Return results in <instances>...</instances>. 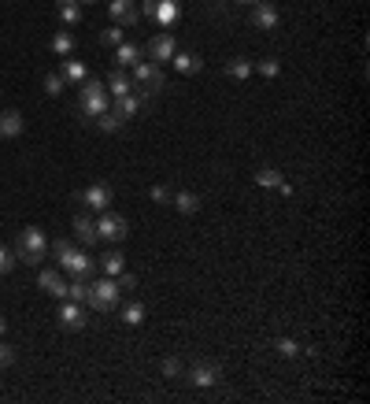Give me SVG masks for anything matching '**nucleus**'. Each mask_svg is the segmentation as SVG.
<instances>
[{
  "label": "nucleus",
  "mask_w": 370,
  "mask_h": 404,
  "mask_svg": "<svg viewBox=\"0 0 370 404\" xmlns=\"http://www.w3.org/2000/svg\"><path fill=\"white\" fill-rule=\"evenodd\" d=\"M78 204L82 208H89V212H108L111 208V186L108 182H93V186H86L82 193H78Z\"/></svg>",
  "instance_id": "5"
},
{
  "label": "nucleus",
  "mask_w": 370,
  "mask_h": 404,
  "mask_svg": "<svg viewBox=\"0 0 370 404\" xmlns=\"http://www.w3.org/2000/svg\"><path fill=\"white\" fill-rule=\"evenodd\" d=\"M37 286H41V293H48V297H67V282H63L59 271H52V267H41Z\"/></svg>",
  "instance_id": "14"
},
{
  "label": "nucleus",
  "mask_w": 370,
  "mask_h": 404,
  "mask_svg": "<svg viewBox=\"0 0 370 404\" xmlns=\"http://www.w3.org/2000/svg\"><path fill=\"white\" fill-rule=\"evenodd\" d=\"M255 182L267 186V189H278L285 179H282V171H278V167H260V171H255Z\"/></svg>",
  "instance_id": "27"
},
{
  "label": "nucleus",
  "mask_w": 370,
  "mask_h": 404,
  "mask_svg": "<svg viewBox=\"0 0 370 404\" xmlns=\"http://www.w3.org/2000/svg\"><path fill=\"white\" fill-rule=\"evenodd\" d=\"M48 48H52L56 56H71L74 52V34H71V30H56L52 41H48Z\"/></svg>",
  "instance_id": "24"
},
{
  "label": "nucleus",
  "mask_w": 370,
  "mask_h": 404,
  "mask_svg": "<svg viewBox=\"0 0 370 404\" xmlns=\"http://www.w3.org/2000/svg\"><path fill=\"white\" fill-rule=\"evenodd\" d=\"M104 86H108L111 96H126V93H134V78L126 74L122 67H115V71L108 74V82H104Z\"/></svg>",
  "instance_id": "17"
},
{
  "label": "nucleus",
  "mask_w": 370,
  "mask_h": 404,
  "mask_svg": "<svg viewBox=\"0 0 370 404\" xmlns=\"http://www.w3.org/2000/svg\"><path fill=\"white\" fill-rule=\"evenodd\" d=\"M255 67H260V74H267V78H278L282 63H278L274 56H267V60H260V63H255Z\"/></svg>",
  "instance_id": "35"
},
{
  "label": "nucleus",
  "mask_w": 370,
  "mask_h": 404,
  "mask_svg": "<svg viewBox=\"0 0 370 404\" xmlns=\"http://www.w3.org/2000/svg\"><path fill=\"white\" fill-rule=\"evenodd\" d=\"M252 26H260V30H278V23H282V15H278V8L270 4V0H260V4H252Z\"/></svg>",
  "instance_id": "10"
},
{
  "label": "nucleus",
  "mask_w": 370,
  "mask_h": 404,
  "mask_svg": "<svg viewBox=\"0 0 370 404\" xmlns=\"http://www.w3.org/2000/svg\"><path fill=\"white\" fill-rule=\"evenodd\" d=\"M93 126H100V130H104V134H119V130H122V126H126V119L119 116V111H111V108H108V111H104V116H96V123H93Z\"/></svg>",
  "instance_id": "25"
},
{
  "label": "nucleus",
  "mask_w": 370,
  "mask_h": 404,
  "mask_svg": "<svg viewBox=\"0 0 370 404\" xmlns=\"http://www.w3.org/2000/svg\"><path fill=\"white\" fill-rule=\"evenodd\" d=\"M189 382L197 386V390H212V386L222 382V367L215 360H197L192 371H189Z\"/></svg>",
  "instance_id": "7"
},
{
  "label": "nucleus",
  "mask_w": 370,
  "mask_h": 404,
  "mask_svg": "<svg viewBox=\"0 0 370 404\" xmlns=\"http://www.w3.org/2000/svg\"><path fill=\"white\" fill-rule=\"evenodd\" d=\"M74 234H78V241H82V245H96V223L89 219V215H74Z\"/></svg>",
  "instance_id": "23"
},
{
  "label": "nucleus",
  "mask_w": 370,
  "mask_h": 404,
  "mask_svg": "<svg viewBox=\"0 0 370 404\" xmlns=\"http://www.w3.org/2000/svg\"><path fill=\"white\" fill-rule=\"evenodd\" d=\"M100 45H122V26L115 23V26L100 30Z\"/></svg>",
  "instance_id": "34"
},
{
  "label": "nucleus",
  "mask_w": 370,
  "mask_h": 404,
  "mask_svg": "<svg viewBox=\"0 0 370 404\" xmlns=\"http://www.w3.org/2000/svg\"><path fill=\"white\" fill-rule=\"evenodd\" d=\"M119 297H122L119 282L115 279H104V282H93L86 304H89L93 312H111V308H119Z\"/></svg>",
  "instance_id": "4"
},
{
  "label": "nucleus",
  "mask_w": 370,
  "mask_h": 404,
  "mask_svg": "<svg viewBox=\"0 0 370 404\" xmlns=\"http://www.w3.org/2000/svg\"><path fill=\"white\" fill-rule=\"evenodd\" d=\"M122 322H126V327H141V322H144V304L141 301L126 304V308H122Z\"/></svg>",
  "instance_id": "28"
},
{
  "label": "nucleus",
  "mask_w": 370,
  "mask_h": 404,
  "mask_svg": "<svg viewBox=\"0 0 370 404\" xmlns=\"http://www.w3.org/2000/svg\"><path fill=\"white\" fill-rule=\"evenodd\" d=\"M4 330H8V322H4V319H0V334H4Z\"/></svg>",
  "instance_id": "43"
},
{
  "label": "nucleus",
  "mask_w": 370,
  "mask_h": 404,
  "mask_svg": "<svg viewBox=\"0 0 370 404\" xmlns=\"http://www.w3.org/2000/svg\"><path fill=\"white\" fill-rule=\"evenodd\" d=\"M89 289H93V282H89V279H74V282L67 286V301L86 304V301H89Z\"/></svg>",
  "instance_id": "26"
},
{
  "label": "nucleus",
  "mask_w": 370,
  "mask_h": 404,
  "mask_svg": "<svg viewBox=\"0 0 370 404\" xmlns=\"http://www.w3.org/2000/svg\"><path fill=\"white\" fill-rule=\"evenodd\" d=\"M100 267H104V274H108V279H115L119 271H126V260H122V252H108L104 260H100Z\"/></svg>",
  "instance_id": "29"
},
{
  "label": "nucleus",
  "mask_w": 370,
  "mask_h": 404,
  "mask_svg": "<svg viewBox=\"0 0 370 404\" xmlns=\"http://www.w3.org/2000/svg\"><path fill=\"white\" fill-rule=\"evenodd\" d=\"M59 267H67L71 279H93V267H96V264L89 260L82 249H71V256H67V260H63Z\"/></svg>",
  "instance_id": "13"
},
{
  "label": "nucleus",
  "mask_w": 370,
  "mask_h": 404,
  "mask_svg": "<svg viewBox=\"0 0 370 404\" xmlns=\"http://www.w3.org/2000/svg\"><path fill=\"white\" fill-rule=\"evenodd\" d=\"M115 282H119V289H134L137 286V279H134V274H126V271L115 274Z\"/></svg>",
  "instance_id": "40"
},
{
  "label": "nucleus",
  "mask_w": 370,
  "mask_h": 404,
  "mask_svg": "<svg viewBox=\"0 0 370 404\" xmlns=\"http://www.w3.org/2000/svg\"><path fill=\"white\" fill-rule=\"evenodd\" d=\"M141 60V45H134V41H122V45H115V63L126 71V67H134V63Z\"/></svg>",
  "instance_id": "22"
},
{
  "label": "nucleus",
  "mask_w": 370,
  "mask_h": 404,
  "mask_svg": "<svg viewBox=\"0 0 370 404\" xmlns=\"http://www.w3.org/2000/svg\"><path fill=\"white\" fill-rule=\"evenodd\" d=\"M111 108V93L104 82H96V78H86L82 86H78V119H82L86 126L96 123V116H104V111Z\"/></svg>",
  "instance_id": "1"
},
{
  "label": "nucleus",
  "mask_w": 370,
  "mask_h": 404,
  "mask_svg": "<svg viewBox=\"0 0 370 404\" xmlns=\"http://www.w3.org/2000/svg\"><path fill=\"white\" fill-rule=\"evenodd\" d=\"M126 234H130V223H126L122 215H115L111 208L100 212V219H96V237L100 241H122Z\"/></svg>",
  "instance_id": "6"
},
{
  "label": "nucleus",
  "mask_w": 370,
  "mask_h": 404,
  "mask_svg": "<svg viewBox=\"0 0 370 404\" xmlns=\"http://www.w3.org/2000/svg\"><path fill=\"white\" fill-rule=\"evenodd\" d=\"M170 63H174V71H178V74H197V71L204 67V60H200L197 52H182V48L170 56Z\"/></svg>",
  "instance_id": "18"
},
{
  "label": "nucleus",
  "mask_w": 370,
  "mask_h": 404,
  "mask_svg": "<svg viewBox=\"0 0 370 404\" xmlns=\"http://www.w3.org/2000/svg\"><path fill=\"white\" fill-rule=\"evenodd\" d=\"M108 11H111V23H119V26H137L141 23L137 0H108Z\"/></svg>",
  "instance_id": "9"
},
{
  "label": "nucleus",
  "mask_w": 370,
  "mask_h": 404,
  "mask_svg": "<svg viewBox=\"0 0 370 404\" xmlns=\"http://www.w3.org/2000/svg\"><path fill=\"white\" fill-rule=\"evenodd\" d=\"M89 78V67L82 60H74V56H63V82H71V86H82Z\"/></svg>",
  "instance_id": "16"
},
{
  "label": "nucleus",
  "mask_w": 370,
  "mask_h": 404,
  "mask_svg": "<svg viewBox=\"0 0 370 404\" xmlns=\"http://www.w3.org/2000/svg\"><path fill=\"white\" fill-rule=\"evenodd\" d=\"M152 19H156L159 26H174V23L182 19V0H159Z\"/></svg>",
  "instance_id": "15"
},
{
  "label": "nucleus",
  "mask_w": 370,
  "mask_h": 404,
  "mask_svg": "<svg viewBox=\"0 0 370 404\" xmlns=\"http://www.w3.org/2000/svg\"><path fill=\"white\" fill-rule=\"evenodd\" d=\"M278 352L282 357H300V345L293 342V337H278Z\"/></svg>",
  "instance_id": "36"
},
{
  "label": "nucleus",
  "mask_w": 370,
  "mask_h": 404,
  "mask_svg": "<svg viewBox=\"0 0 370 404\" xmlns=\"http://www.w3.org/2000/svg\"><path fill=\"white\" fill-rule=\"evenodd\" d=\"M15 360H19V352H15L11 345H4V342H0V367H11Z\"/></svg>",
  "instance_id": "38"
},
{
  "label": "nucleus",
  "mask_w": 370,
  "mask_h": 404,
  "mask_svg": "<svg viewBox=\"0 0 370 404\" xmlns=\"http://www.w3.org/2000/svg\"><path fill=\"white\" fill-rule=\"evenodd\" d=\"M111 101H115V104H111V111H119L122 119H134L141 108H149V101H152V96H144V93H141V96L126 93V96H111Z\"/></svg>",
  "instance_id": "12"
},
{
  "label": "nucleus",
  "mask_w": 370,
  "mask_h": 404,
  "mask_svg": "<svg viewBox=\"0 0 370 404\" xmlns=\"http://www.w3.org/2000/svg\"><path fill=\"white\" fill-rule=\"evenodd\" d=\"M63 86H67V82H63V74H45V93L48 96H59Z\"/></svg>",
  "instance_id": "32"
},
{
  "label": "nucleus",
  "mask_w": 370,
  "mask_h": 404,
  "mask_svg": "<svg viewBox=\"0 0 370 404\" xmlns=\"http://www.w3.org/2000/svg\"><path fill=\"white\" fill-rule=\"evenodd\" d=\"M15 267H19V256H15V249L0 245V274H11Z\"/></svg>",
  "instance_id": "31"
},
{
  "label": "nucleus",
  "mask_w": 370,
  "mask_h": 404,
  "mask_svg": "<svg viewBox=\"0 0 370 404\" xmlns=\"http://www.w3.org/2000/svg\"><path fill=\"white\" fill-rule=\"evenodd\" d=\"M48 249H52V252H56V260L63 264V260H67V256H71V249H74V245H71V241H52V245H48Z\"/></svg>",
  "instance_id": "37"
},
{
  "label": "nucleus",
  "mask_w": 370,
  "mask_h": 404,
  "mask_svg": "<svg viewBox=\"0 0 370 404\" xmlns=\"http://www.w3.org/2000/svg\"><path fill=\"white\" fill-rule=\"evenodd\" d=\"M170 197H174L170 186H152V201L156 204H170Z\"/></svg>",
  "instance_id": "39"
},
{
  "label": "nucleus",
  "mask_w": 370,
  "mask_h": 404,
  "mask_svg": "<svg viewBox=\"0 0 370 404\" xmlns=\"http://www.w3.org/2000/svg\"><path fill=\"white\" fill-rule=\"evenodd\" d=\"M59 327L71 330V334L86 330L89 319H86V312H82V304H78V301H63V304H59Z\"/></svg>",
  "instance_id": "8"
},
{
  "label": "nucleus",
  "mask_w": 370,
  "mask_h": 404,
  "mask_svg": "<svg viewBox=\"0 0 370 404\" xmlns=\"http://www.w3.org/2000/svg\"><path fill=\"white\" fill-rule=\"evenodd\" d=\"M170 204L178 208L182 215H197V212H200V197H197V193H192V189H182V193H174V197H170Z\"/></svg>",
  "instance_id": "20"
},
{
  "label": "nucleus",
  "mask_w": 370,
  "mask_h": 404,
  "mask_svg": "<svg viewBox=\"0 0 370 404\" xmlns=\"http://www.w3.org/2000/svg\"><path fill=\"white\" fill-rule=\"evenodd\" d=\"M252 71H255V63H252L248 56H233V60L226 63V74L233 78V82H248Z\"/></svg>",
  "instance_id": "19"
},
{
  "label": "nucleus",
  "mask_w": 370,
  "mask_h": 404,
  "mask_svg": "<svg viewBox=\"0 0 370 404\" xmlns=\"http://www.w3.org/2000/svg\"><path fill=\"white\" fill-rule=\"evenodd\" d=\"M82 4H100V0H82Z\"/></svg>",
  "instance_id": "44"
},
{
  "label": "nucleus",
  "mask_w": 370,
  "mask_h": 404,
  "mask_svg": "<svg viewBox=\"0 0 370 404\" xmlns=\"http://www.w3.org/2000/svg\"><path fill=\"white\" fill-rule=\"evenodd\" d=\"M237 4H245V8H252V4H260V0H237Z\"/></svg>",
  "instance_id": "42"
},
{
  "label": "nucleus",
  "mask_w": 370,
  "mask_h": 404,
  "mask_svg": "<svg viewBox=\"0 0 370 404\" xmlns=\"http://www.w3.org/2000/svg\"><path fill=\"white\" fill-rule=\"evenodd\" d=\"M59 23L63 26H78V23H82V4H67V8H59Z\"/></svg>",
  "instance_id": "30"
},
{
  "label": "nucleus",
  "mask_w": 370,
  "mask_h": 404,
  "mask_svg": "<svg viewBox=\"0 0 370 404\" xmlns=\"http://www.w3.org/2000/svg\"><path fill=\"white\" fill-rule=\"evenodd\" d=\"M15 256H19L23 264H30V267L45 264V256H48V234L41 230V226H23V234L15 237Z\"/></svg>",
  "instance_id": "2"
},
{
  "label": "nucleus",
  "mask_w": 370,
  "mask_h": 404,
  "mask_svg": "<svg viewBox=\"0 0 370 404\" xmlns=\"http://www.w3.org/2000/svg\"><path fill=\"white\" fill-rule=\"evenodd\" d=\"M67 4H82V0H56V8H67Z\"/></svg>",
  "instance_id": "41"
},
{
  "label": "nucleus",
  "mask_w": 370,
  "mask_h": 404,
  "mask_svg": "<svg viewBox=\"0 0 370 404\" xmlns=\"http://www.w3.org/2000/svg\"><path fill=\"white\" fill-rule=\"evenodd\" d=\"M0 134H4V138H19L23 134V116L15 108L0 111Z\"/></svg>",
  "instance_id": "21"
},
{
  "label": "nucleus",
  "mask_w": 370,
  "mask_h": 404,
  "mask_svg": "<svg viewBox=\"0 0 370 404\" xmlns=\"http://www.w3.org/2000/svg\"><path fill=\"white\" fill-rule=\"evenodd\" d=\"M0 141H4V134H0Z\"/></svg>",
  "instance_id": "45"
},
{
  "label": "nucleus",
  "mask_w": 370,
  "mask_h": 404,
  "mask_svg": "<svg viewBox=\"0 0 370 404\" xmlns=\"http://www.w3.org/2000/svg\"><path fill=\"white\" fill-rule=\"evenodd\" d=\"M163 375H167V378H182V375H185L182 360H178V357H167V360H163Z\"/></svg>",
  "instance_id": "33"
},
{
  "label": "nucleus",
  "mask_w": 370,
  "mask_h": 404,
  "mask_svg": "<svg viewBox=\"0 0 370 404\" xmlns=\"http://www.w3.org/2000/svg\"><path fill=\"white\" fill-rule=\"evenodd\" d=\"M134 89H141L144 96H156L159 89H163V82H167V78H163V63H144V60H137L134 63Z\"/></svg>",
  "instance_id": "3"
},
{
  "label": "nucleus",
  "mask_w": 370,
  "mask_h": 404,
  "mask_svg": "<svg viewBox=\"0 0 370 404\" xmlns=\"http://www.w3.org/2000/svg\"><path fill=\"white\" fill-rule=\"evenodd\" d=\"M178 52V41H174V34H156L149 41V56L152 63H170V56Z\"/></svg>",
  "instance_id": "11"
}]
</instances>
